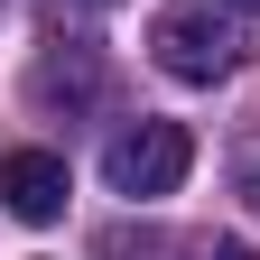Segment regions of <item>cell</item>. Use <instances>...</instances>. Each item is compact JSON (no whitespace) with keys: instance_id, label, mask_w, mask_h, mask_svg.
Returning a JSON list of instances; mask_svg holds the SVG:
<instances>
[{"instance_id":"obj_1","label":"cell","mask_w":260,"mask_h":260,"mask_svg":"<svg viewBox=\"0 0 260 260\" xmlns=\"http://www.w3.org/2000/svg\"><path fill=\"white\" fill-rule=\"evenodd\" d=\"M149 47H158V65H168L177 84H223V75H242V56H251V38L233 19H214V10H158Z\"/></svg>"},{"instance_id":"obj_2","label":"cell","mask_w":260,"mask_h":260,"mask_svg":"<svg viewBox=\"0 0 260 260\" xmlns=\"http://www.w3.org/2000/svg\"><path fill=\"white\" fill-rule=\"evenodd\" d=\"M186 168H195V140H186L177 121H130L121 140L103 149V177H112V195H130V205L177 195V186H186Z\"/></svg>"},{"instance_id":"obj_3","label":"cell","mask_w":260,"mask_h":260,"mask_svg":"<svg viewBox=\"0 0 260 260\" xmlns=\"http://www.w3.org/2000/svg\"><path fill=\"white\" fill-rule=\"evenodd\" d=\"M0 214L56 223L65 214V158L56 149H0Z\"/></svg>"},{"instance_id":"obj_4","label":"cell","mask_w":260,"mask_h":260,"mask_svg":"<svg viewBox=\"0 0 260 260\" xmlns=\"http://www.w3.org/2000/svg\"><path fill=\"white\" fill-rule=\"evenodd\" d=\"M28 93H38V103H65V112L103 103V56H93V38H56L38 56V75H28Z\"/></svg>"},{"instance_id":"obj_5","label":"cell","mask_w":260,"mask_h":260,"mask_svg":"<svg viewBox=\"0 0 260 260\" xmlns=\"http://www.w3.org/2000/svg\"><path fill=\"white\" fill-rule=\"evenodd\" d=\"M233 177H242V195H251V205H260V140H251V149L233 158Z\"/></svg>"},{"instance_id":"obj_6","label":"cell","mask_w":260,"mask_h":260,"mask_svg":"<svg viewBox=\"0 0 260 260\" xmlns=\"http://www.w3.org/2000/svg\"><path fill=\"white\" fill-rule=\"evenodd\" d=\"M205 260H260V251H251V242H214Z\"/></svg>"},{"instance_id":"obj_7","label":"cell","mask_w":260,"mask_h":260,"mask_svg":"<svg viewBox=\"0 0 260 260\" xmlns=\"http://www.w3.org/2000/svg\"><path fill=\"white\" fill-rule=\"evenodd\" d=\"M233 10H260V0H233Z\"/></svg>"}]
</instances>
